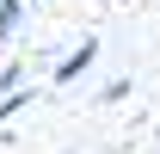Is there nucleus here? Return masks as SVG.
I'll list each match as a JSON object with an SVG mask.
<instances>
[{
    "mask_svg": "<svg viewBox=\"0 0 160 154\" xmlns=\"http://www.w3.org/2000/svg\"><path fill=\"white\" fill-rule=\"evenodd\" d=\"M92 62H99V43H80L74 56H62V62H56V86H68V80H80L86 68H92Z\"/></svg>",
    "mask_w": 160,
    "mask_h": 154,
    "instance_id": "obj_1",
    "label": "nucleus"
},
{
    "mask_svg": "<svg viewBox=\"0 0 160 154\" xmlns=\"http://www.w3.org/2000/svg\"><path fill=\"white\" fill-rule=\"evenodd\" d=\"M19 19H25V0H0V43L19 31Z\"/></svg>",
    "mask_w": 160,
    "mask_h": 154,
    "instance_id": "obj_2",
    "label": "nucleus"
}]
</instances>
